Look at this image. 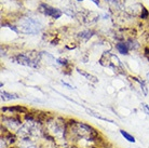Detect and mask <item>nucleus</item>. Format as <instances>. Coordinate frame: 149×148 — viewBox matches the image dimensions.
<instances>
[{
    "label": "nucleus",
    "mask_w": 149,
    "mask_h": 148,
    "mask_svg": "<svg viewBox=\"0 0 149 148\" xmlns=\"http://www.w3.org/2000/svg\"><path fill=\"white\" fill-rule=\"evenodd\" d=\"M77 1H83V0H77Z\"/></svg>",
    "instance_id": "412c9836"
},
{
    "label": "nucleus",
    "mask_w": 149,
    "mask_h": 148,
    "mask_svg": "<svg viewBox=\"0 0 149 148\" xmlns=\"http://www.w3.org/2000/svg\"><path fill=\"white\" fill-rule=\"evenodd\" d=\"M92 31H90V30H86V31H81V33H79V37L82 38V39H90V38L92 37Z\"/></svg>",
    "instance_id": "f8f14e48"
},
{
    "label": "nucleus",
    "mask_w": 149,
    "mask_h": 148,
    "mask_svg": "<svg viewBox=\"0 0 149 148\" xmlns=\"http://www.w3.org/2000/svg\"><path fill=\"white\" fill-rule=\"evenodd\" d=\"M62 84H64V85H65V87H67V88H68V89H74V88H72V87H71V85L70 84H68V83H66V82H64V81H62Z\"/></svg>",
    "instance_id": "a211bd4d"
},
{
    "label": "nucleus",
    "mask_w": 149,
    "mask_h": 148,
    "mask_svg": "<svg viewBox=\"0 0 149 148\" xmlns=\"http://www.w3.org/2000/svg\"><path fill=\"white\" fill-rule=\"evenodd\" d=\"M56 63H58V64H61V65L66 66V65H68V61L66 59H62V57H60V59H56Z\"/></svg>",
    "instance_id": "dca6fc26"
},
{
    "label": "nucleus",
    "mask_w": 149,
    "mask_h": 148,
    "mask_svg": "<svg viewBox=\"0 0 149 148\" xmlns=\"http://www.w3.org/2000/svg\"><path fill=\"white\" fill-rule=\"evenodd\" d=\"M148 15H149V13H148V11H147V9H143V14H141V17L142 19H147L148 17Z\"/></svg>",
    "instance_id": "f3484780"
},
{
    "label": "nucleus",
    "mask_w": 149,
    "mask_h": 148,
    "mask_svg": "<svg viewBox=\"0 0 149 148\" xmlns=\"http://www.w3.org/2000/svg\"><path fill=\"white\" fill-rule=\"evenodd\" d=\"M29 108L21 105H14V106H4L1 108L2 115H12V116H24L29 112Z\"/></svg>",
    "instance_id": "20e7f679"
},
{
    "label": "nucleus",
    "mask_w": 149,
    "mask_h": 148,
    "mask_svg": "<svg viewBox=\"0 0 149 148\" xmlns=\"http://www.w3.org/2000/svg\"><path fill=\"white\" fill-rule=\"evenodd\" d=\"M68 138L74 147H102L101 133L89 123L76 119H68Z\"/></svg>",
    "instance_id": "f257e3e1"
},
{
    "label": "nucleus",
    "mask_w": 149,
    "mask_h": 148,
    "mask_svg": "<svg viewBox=\"0 0 149 148\" xmlns=\"http://www.w3.org/2000/svg\"><path fill=\"white\" fill-rule=\"evenodd\" d=\"M141 108H142L143 112H144L146 116H148V117H149V105H148V104L143 102V103L141 104Z\"/></svg>",
    "instance_id": "4468645a"
},
{
    "label": "nucleus",
    "mask_w": 149,
    "mask_h": 148,
    "mask_svg": "<svg viewBox=\"0 0 149 148\" xmlns=\"http://www.w3.org/2000/svg\"><path fill=\"white\" fill-rule=\"evenodd\" d=\"M23 116L2 115L1 117V128L7 130L11 133H16L17 130L23 124Z\"/></svg>",
    "instance_id": "f03ea898"
},
{
    "label": "nucleus",
    "mask_w": 149,
    "mask_h": 148,
    "mask_svg": "<svg viewBox=\"0 0 149 148\" xmlns=\"http://www.w3.org/2000/svg\"><path fill=\"white\" fill-rule=\"evenodd\" d=\"M41 12H43L45 15L48 16H51L52 19H60L62 16V11H60L58 9H55V8H52L50 6H47V4H41Z\"/></svg>",
    "instance_id": "0eeeda50"
},
{
    "label": "nucleus",
    "mask_w": 149,
    "mask_h": 148,
    "mask_svg": "<svg viewBox=\"0 0 149 148\" xmlns=\"http://www.w3.org/2000/svg\"><path fill=\"white\" fill-rule=\"evenodd\" d=\"M120 134H121V136L127 142H129V143H132V144H134L135 142H136V138H135V136L133 135V134H131L130 132H127V131H125V130H119Z\"/></svg>",
    "instance_id": "9d476101"
},
{
    "label": "nucleus",
    "mask_w": 149,
    "mask_h": 148,
    "mask_svg": "<svg viewBox=\"0 0 149 148\" xmlns=\"http://www.w3.org/2000/svg\"><path fill=\"white\" fill-rule=\"evenodd\" d=\"M135 80L141 84V89L143 90V93H144V95H147L148 94V89H147V87H146V84H145V81H143V80H139V79H137V78H134Z\"/></svg>",
    "instance_id": "ddd939ff"
},
{
    "label": "nucleus",
    "mask_w": 149,
    "mask_h": 148,
    "mask_svg": "<svg viewBox=\"0 0 149 148\" xmlns=\"http://www.w3.org/2000/svg\"><path fill=\"white\" fill-rule=\"evenodd\" d=\"M116 50L119 52L120 54H122V55H127L129 51H130V49L127 48L125 42H118V43H116Z\"/></svg>",
    "instance_id": "1a4fd4ad"
},
{
    "label": "nucleus",
    "mask_w": 149,
    "mask_h": 148,
    "mask_svg": "<svg viewBox=\"0 0 149 148\" xmlns=\"http://www.w3.org/2000/svg\"><path fill=\"white\" fill-rule=\"evenodd\" d=\"M147 80H148V82H149V73H147Z\"/></svg>",
    "instance_id": "aec40b11"
},
{
    "label": "nucleus",
    "mask_w": 149,
    "mask_h": 148,
    "mask_svg": "<svg viewBox=\"0 0 149 148\" xmlns=\"http://www.w3.org/2000/svg\"><path fill=\"white\" fill-rule=\"evenodd\" d=\"M125 43H127V48L130 49V50H136L139 47L137 42L135 40H133V39H129L127 41H125Z\"/></svg>",
    "instance_id": "9b49d317"
},
{
    "label": "nucleus",
    "mask_w": 149,
    "mask_h": 148,
    "mask_svg": "<svg viewBox=\"0 0 149 148\" xmlns=\"http://www.w3.org/2000/svg\"><path fill=\"white\" fill-rule=\"evenodd\" d=\"M14 146L16 148H43V146L41 145V141L30 137L19 138Z\"/></svg>",
    "instance_id": "423d86ee"
},
{
    "label": "nucleus",
    "mask_w": 149,
    "mask_h": 148,
    "mask_svg": "<svg viewBox=\"0 0 149 148\" xmlns=\"http://www.w3.org/2000/svg\"><path fill=\"white\" fill-rule=\"evenodd\" d=\"M54 148H58V147H56V146H54Z\"/></svg>",
    "instance_id": "5701e85b"
},
{
    "label": "nucleus",
    "mask_w": 149,
    "mask_h": 148,
    "mask_svg": "<svg viewBox=\"0 0 149 148\" xmlns=\"http://www.w3.org/2000/svg\"><path fill=\"white\" fill-rule=\"evenodd\" d=\"M71 148H78V147H74V146H72V147H71Z\"/></svg>",
    "instance_id": "4be33fe9"
},
{
    "label": "nucleus",
    "mask_w": 149,
    "mask_h": 148,
    "mask_svg": "<svg viewBox=\"0 0 149 148\" xmlns=\"http://www.w3.org/2000/svg\"><path fill=\"white\" fill-rule=\"evenodd\" d=\"M93 2L96 4V6H100V0H93Z\"/></svg>",
    "instance_id": "6ab92c4d"
},
{
    "label": "nucleus",
    "mask_w": 149,
    "mask_h": 148,
    "mask_svg": "<svg viewBox=\"0 0 149 148\" xmlns=\"http://www.w3.org/2000/svg\"><path fill=\"white\" fill-rule=\"evenodd\" d=\"M0 95H1V101H2V102H9V101H13V100H17V98H19V94L7 92V91H1Z\"/></svg>",
    "instance_id": "6e6552de"
},
{
    "label": "nucleus",
    "mask_w": 149,
    "mask_h": 148,
    "mask_svg": "<svg viewBox=\"0 0 149 148\" xmlns=\"http://www.w3.org/2000/svg\"><path fill=\"white\" fill-rule=\"evenodd\" d=\"M88 112H89V115L93 116V117H95V118H97V119H101V120H104V121H109V122H112L111 120H109V119H107V118H104V117H102V116H100V115H96V114H95V112H93V111L88 110Z\"/></svg>",
    "instance_id": "2eb2a0df"
},
{
    "label": "nucleus",
    "mask_w": 149,
    "mask_h": 148,
    "mask_svg": "<svg viewBox=\"0 0 149 148\" xmlns=\"http://www.w3.org/2000/svg\"><path fill=\"white\" fill-rule=\"evenodd\" d=\"M41 29V25L37 21L33 19H24L19 22V30L23 34H27V35H35L38 34Z\"/></svg>",
    "instance_id": "7ed1b4c3"
},
{
    "label": "nucleus",
    "mask_w": 149,
    "mask_h": 148,
    "mask_svg": "<svg viewBox=\"0 0 149 148\" xmlns=\"http://www.w3.org/2000/svg\"><path fill=\"white\" fill-rule=\"evenodd\" d=\"M15 59L21 65L29 67H38L39 66V62H40L39 56L33 57V56H29L28 54H19V55H16Z\"/></svg>",
    "instance_id": "39448f33"
}]
</instances>
